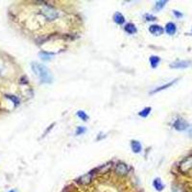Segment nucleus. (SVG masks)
Returning <instances> with one entry per match:
<instances>
[{
	"label": "nucleus",
	"mask_w": 192,
	"mask_h": 192,
	"mask_svg": "<svg viewBox=\"0 0 192 192\" xmlns=\"http://www.w3.org/2000/svg\"><path fill=\"white\" fill-rule=\"evenodd\" d=\"M31 67L33 72L36 74V76L41 80V82L42 84H51L53 82V75L51 73V71L45 66L34 62H32Z\"/></svg>",
	"instance_id": "obj_1"
},
{
	"label": "nucleus",
	"mask_w": 192,
	"mask_h": 192,
	"mask_svg": "<svg viewBox=\"0 0 192 192\" xmlns=\"http://www.w3.org/2000/svg\"><path fill=\"white\" fill-rule=\"evenodd\" d=\"M42 14L45 17V18L49 19V20H54L59 17V13L56 11L54 8L50 6H45L42 8Z\"/></svg>",
	"instance_id": "obj_2"
},
{
	"label": "nucleus",
	"mask_w": 192,
	"mask_h": 192,
	"mask_svg": "<svg viewBox=\"0 0 192 192\" xmlns=\"http://www.w3.org/2000/svg\"><path fill=\"white\" fill-rule=\"evenodd\" d=\"M180 171L182 173H187L192 169V156L185 158L180 163Z\"/></svg>",
	"instance_id": "obj_3"
},
{
	"label": "nucleus",
	"mask_w": 192,
	"mask_h": 192,
	"mask_svg": "<svg viewBox=\"0 0 192 192\" xmlns=\"http://www.w3.org/2000/svg\"><path fill=\"white\" fill-rule=\"evenodd\" d=\"M173 127L177 131H185L188 128V123L182 118H178L176 119V121L173 123Z\"/></svg>",
	"instance_id": "obj_4"
},
{
	"label": "nucleus",
	"mask_w": 192,
	"mask_h": 192,
	"mask_svg": "<svg viewBox=\"0 0 192 192\" xmlns=\"http://www.w3.org/2000/svg\"><path fill=\"white\" fill-rule=\"evenodd\" d=\"M191 61H176L170 65L171 68L181 69V68H187L191 66Z\"/></svg>",
	"instance_id": "obj_5"
},
{
	"label": "nucleus",
	"mask_w": 192,
	"mask_h": 192,
	"mask_svg": "<svg viewBox=\"0 0 192 192\" xmlns=\"http://www.w3.org/2000/svg\"><path fill=\"white\" fill-rule=\"evenodd\" d=\"M149 32L152 34V35H155V36H161L163 34V28L161 26V25H157V24H153V25H151L149 27Z\"/></svg>",
	"instance_id": "obj_6"
},
{
	"label": "nucleus",
	"mask_w": 192,
	"mask_h": 192,
	"mask_svg": "<svg viewBox=\"0 0 192 192\" xmlns=\"http://www.w3.org/2000/svg\"><path fill=\"white\" fill-rule=\"evenodd\" d=\"M92 177H93V174L91 172H90L86 175H83L82 177H80L77 182L79 183H81V185H89V183L92 181Z\"/></svg>",
	"instance_id": "obj_7"
},
{
	"label": "nucleus",
	"mask_w": 192,
	"mask_h": 192,
	"mask_svg": "<svg viewBox=\"0 0 192 192\" xmlns=\"http://www.w3.org/2000/svg\"><path fill=\"white\" fill-rule=\"evenodd\" d=\"M129 171V167H128L127 164L120 162L116 165V173H118L119 175H125Z\"/></svg>",
	"instance_id": "obj_8"
},
{
	"label": "nucleus",
	"mask_w": 192,
	"mask_h": 192,
	"mask_svg": "<svg viewBox=\"0 0 192 192\" xmlns=\"http://www.w3.org/2000/svg\"><path fill=\"white\" fill-rule=\"evenodd\" d=\"M131 148H132V150H133L134 153H135V154L140 153L141 150H142L141 144H140V142L138 141V140H132V141H131Z\"/></svg>",
	"instance_id": "obj_9"
},
{
	"label": "nucleus",
	"mask_w": 192,
	"mask_h": 192,
	"mask_svg": "<svg viewBox=\"0 0 192 192\" xmlns=\"http://www.w3.org/2000/svg\"><path fill=\"white\" fill-rule=\"evenodd\" d=\"M165 31H166V33L168 35H174L176 33V31H177V27H176V24L173 23V22H168L166 24V26H165Z\"/></svg>",
	"instance_id": "obj_10"
},
{
	"label": "nucleus",
	"mask_w": 192,
	"mask_h": 192,
	"mask_svg": "<svg viewBox=\"0 0 192 192\" xmlns=\"http://www.w3.org/2000/svg\"><path fill=\"white\" fill-rule=\"evenodd\" d=\"M178 81V79H175L174 81H172V82H170V83H167V84H165L164 86H159V87H158V89H156V90H152L151 92H150V94H154V93H157V92H159V91H162V90H166V89H168V87H170V86H172L176 82Z\"/></svg>",
	"instance_id": "obj_11"
},
{
	"label": "nucleus",
	"mask_w": 192,
	"mask_h": 192,
	"mask_svg": "<svg viewBox=\"0 0 192 192\" xmlns=\"http://www.w3.org/2000/svg\"><path fill=\"white\" fill-rule=\"evenodd\" d=\"M124 30L126 33H128L129 35H133V34H135L138 32L137 30V27L134 26V24L133 23H127L125 27H124Z\"/></svg>",
	"instance_id": "obj_12"
},
{
	"label": "nucleus",
	"mask_w": 192,
	"mask_h": 192,
	"mask_svg": "<svg viewBox=\"0 0 192 192\" xmlns=\"http://www.w3.org/2000/svg\"><path fill=\"white\" fill-rule=\"evenodd\" d=\"M114 20L116 24H118V25H123V24L125 23V18L123 17L122 14L120 13H116L114 14Z\"/></svg>",
	"instance_id": "obj_13"
},
{
	"label": "nucleus",
	"mask_w": 192,
	"mask_h": 192,
	"mask_svg": "<svg viewBox=\"0 0 192 192\" xmlns=\"http://www.w3.org/2000/svg\"><path fill=\"white\" fill-rule=\"evenodd\" d=\"M153 186L154 187L158 190V191H162L163 188H164V186H163V183L162 182L161 179L159 178H156L153 182Z\"/></svg>",
	"instance_id": "obj_14"
},
{
	"label": "nucleus",
	"mask_w": 192,
	"mask_h": 192,
	"mask_svg": "<svg viewBox=\"0 0 192 192\" xmlns=\"http://www.w3.org/2000/svg\"><path fill=\"white\" fill-rule=\"evenodd\" d=\"M149 60H150L151 66L153 67V68H156L158 66L159 62H161V59H159L158 56H151Z\"/></svg>",
	"instance_id": "obj_15"
},
{
	"label": "nucleus",
	"mask_w": 192,
	"mask_h": 192,
	"mask_svg": "<svg viewBox=\"0 0 192 192\" xmlns=\"http://www.w3.org/2000/svg\"><path fill=\"white\" fill-rule=\"evenodd\" d=\"M152 110V108L151 107H147V108H144L141 111L138 113V115L141 116V117H147L149 115V114L151 113Z\"/></svg>",
	"instance_id": "obj_16"
},
{
	"label": "nucleus",
	"mask_w": 192,
	"mask_h": 192,
	"mask_svg": "<svg viewBox=\"0 0 192 192\" xmlns=\"http://www.w3.org/2000/svg\"><path fill=\"white\" fill-rule=\"evenodd\" d=\"M53 56V53H48V52H41L39 53V57L43 61H49L51 57Z\"/></svg>",
	"instance_id": "obj_17"
},
{
	"label": "nucleus",
	"mask_w": 192,
	"mask_h": 192,
	"mask_svg": "<svg viewBox=\"0 0 192 192\" xmlns=\"http://www.w3.org/2000/svg\"><path fill=\"white\" fill-rule=\"evenodd\" d=\"M166 3H167L166 0H161V1H157L156 2V5H155V9L157 11H161L162 8L165 6Z\"/></svg>",
	"instance_id": "obj_18"
},
{
	"label": "nucleus",
	"mask_w": 192,
	"mask_h": 192,
	"mask_svg": "<svg viewBox=\"0 0 192 192\" xmlns=\"http://www.w3.org/2000/svg\"><path fill=\"white\" fill-rule=\"evenodd\" d=\"M77 116L82 119L83 121H86V120H89V115H87L84 110H78L77 111Z\"/></svg>",
	"instance_id": "obj_19"
},
{
	"label": "nucleus",
	"mask_w": 192,
	"mask_h": 192,
	"mask_svg": "<svg viewBox=\"0 0 192 192\" xmlns=\"http://www.w3.org/2000/svg\"><path fill=\"white\" fill-rule=\"evenodd\" d=\"M6 97L8 99H10L13 103H14V106H18V104H19V99L17 97V96H14V95H6Z\"/></svg>",
	"instance_id": "obj_20"
},
{
	"label": "nucleus",
	"mask_w": 192,
	"mask_h": 192,
	"mask_svg": "<svg viewBox=\"0 0 192 192\" xmlns=\"http://www.w3.org/2000/svg\"><path fill=\"white\" fill-rule=\"evenodd\" d=\"M86 131V128H85V127H78L77 129H76V134H77V135H78V134H84Z\"/></svg>",
	"instance_id": "obj_21"
},
{
	"label": "nucleus",
	"mask_w": 192,
	"mask_h": 192,
	"mask_svg": "<svg viewBox=\"0 0 192 192\" xmlns=\"http://www.w3.org/2000/svg\"><path fill=\"white\" fill-rule=\"evenodd\" d=\"M145 18H146L147 21H154V20L157 19L156 17H154V15H152V14H145Z\"/></svg>",
	"instance_id": "obj_22"
},
{
	"label": "nucleus",
	"mask_w": 192,
	"mask_h": 192,
	"mask_svg": "<svg viewBox=\"0 0 192 192\" xmlns=\"http://www.w3.org/2000/svg\"><path fill=\"white\" fill-rule=\"evenodd\" d=\"M173 14H174V15L177 18H182L183 17V14L181 13V12H179V11H176V10H174L173 11Z\"/></svg>",
	"instance_id": "obj_23"
},
{
	"label": "nucleus",
	"mask_w": 192,
	"mask_h": 192,
	"mask_svg": "<svg viewBox=\"0 0 192 192\" xmlns=\"http://www.w3.org/2000/svg\"><path fill=\"white\" fill-rule=\"evenodd\" d=\"M189 135L192 138V127L190 128V130H189Z\"/></svg>",
	"instance_id": "obj_24"
},
{
	"label": "nucleus",
	"mask_w": 192,
	"mask_h": 192,
	"mask_svg": "<svg viewBox=\"0 0 192 192\" xmlns=\"http://www.w3.org/2000/svg\"><path fill=\"white\" fill-rule=\"evenodd\" d=\"M9 192H17V191H15V190H10Z\"/></svg>",
	"instance_id": "obj_25"
}]
</instances>
